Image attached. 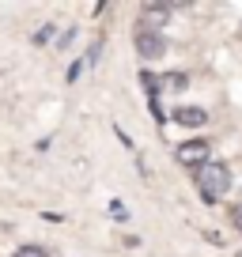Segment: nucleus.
<instances>
[{"mask_svg":"<svg viewBox=\"0 0 242 257\" xmlns=\"http://www.w3.org/2000/svg\"><path fill=\"white\" fill-rule=\"evenodd\" d=\"M80 72H83V64H80V61L68 64V80H72V83H76V76H80Z\"/></svg>","mask_w":242,"mask_h":257,"instance_id":"11","label":"nucleus"},{"mask_svg":"<svg viewBox=\"0 0 242 257\" xmlns=\"http://www.w3.org/2000/svg\"><path fill=\"white\" fill-rule=\"evenodd\" d=\"M197 189H201V197L208 204H216L219 197H227V189H231V170H227V163H204L201 170H197Z\"/></svg>","mask_w":242,"mask_h":257,"instance_id":"1","label":"nucleus"},{"mask_svg":"<svg viewBox=\"0 0 242 257\" xmlns=\"http://www.w3.org/2000/svg\"><path fill=\"white\" fill-rule=\"evenodd\" d=\"M231 219H234V227L242 231V204H238V208H231Z\"/></svg>","mask_w":242,"mask_h":257,"instance_id":"12","label":"nucleus"},{"mask_svg":"<svg viewBox=\"0 0 242 257\" xmlns=\"http://www.w3.org/2000/svg\"><path fill=\"white\" fill-rule=\"evenodd\" d=\"M186 72H167V76H159V87L163 91H186Z\"/></svg>","mask_w":242,"mask_h":257,"instance_id":"6","label":"nucleus"},{"mask_svg":"<svg viewBox=\"0 0 242 257\" xmlns=\"http://www.w3.org/2000/svg\"><path fill=\"white\" fill-rule=\"evenodd\" d=\"M49 38H53V23H46L38 34H34V42H38V46H42V42H49Z\"/></svg>","mask_w":242,"mask_h":257,"instance_id":"9","label":"nucleus"},{"mask_svg":"<svg viewBox=\"0 0 242 257\" xmlns=\"http://www.w3.org/2000/svg\"><path fill=\"white\" fill-rule=\"evenodd\" d=\"M174 121L178 125H186V128H197L208 121V113L201 110V106H182V110H174Z\"/></svg>","mask_w":242,"mask_h":257,"instance_id":"4","label":"nucleus"},{"mask_svg":"<svg viewBox=\"0 0 242 257\" xmlns=\"http://www.w3.org/2000/svg\"><path fill=\"white\" fill-rule=\"evenodd\" d=\"M16 257H49V253H46L42 246H19V249H16Z\"/></svg>","mask_w":242,"mask_h":257,"instance_id":"7","label":"nucleus"},{"mask_svg":"<svg viewBox=\"0 0 242 257\" xmlns=\"http://www.w3.org/2000/svg\"><path fill=\"white\" fill-rule=\"evenodd\" d=\"M174 159L182 163V167H197L201 170L204 163H208V144H204V140H186V144H178Z\"/></svg>","mask_w":242,"mask_h":257,"instance_id":"2","label":"nucleus"},{"mask_svg":"<svg viewBox=\"0 0 242 257\" xmlns=\"http://www.w3.org/2000/svg\"><path fill=\"white\" fill-rule=\"evenodd\" d=\"M167 16H170V4H144V23H148V31H155V23H163Z\"/></svg>","mask_w":242,"mask_h":257,"instance_id":"5","label":"nucleus"},{"mask_svg":"<svg viewBox=\"0 0 242 257\" xmlns=\"http://www.w3.org/2000/svg\"><path fill=\"white\" fill-rule=\"evenodd\" d=\"M98 53H102V42H95V46H91V53H87V64H95V61H98Z\"/></svg>","mask_w":242,"mask_h":257,"instance_id":"10","label":"nucleus"},{"mask_svg":"<svg viewBox=\"0 0 242 257\" xmlns=\"http://www.w3.org/2000/svg\"><path fill=\"white\" fill-rule=\"evenodd\" d=\"M133 42H137V53L148 57V61H155V57L167 53V42H163V34H159V31H148V27H144V31H137V38H133Z\"/></svg>","mask_w":242,"mask_h":257,"instance_id":"3","label":"nucleus"},{"mask_svg":"<svg viewBox=\"0 0 242 257\" xmlns=\"http://www.w3.org/2000/svg\"><path fill=\"white\" fill-rule=\"evenodd\" d=\"M110 216L125 223V219H129V208H125V204H121V201H110Z\"/></svg>","mask_w":242,"mask_h":257,"instance_id":"8","label":"nucleus"}]
</instances>
